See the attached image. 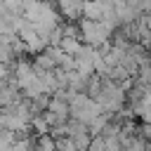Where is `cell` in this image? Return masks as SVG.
Wrapping results in <instances>:
<instances>
[{
    "label": "cell",
    "mask_w": 151,
    "mask_h": 151,
    "mask_svg": "<svg viewBox=\"0 0 151 151\" xmlns=\"http://www.w3.org/2000/svg\"><path fill=\"white\" fill-rule=\"evenodd\" d=\"M5 78H7V64H5V61H0V85L5 83Z\"/></svg>",
    "instance_id": "cell-9"
},
{
    "label": "cell",
    "mask_w": 151,
    "mask_h": 151,
    "mask_svg": "<svg viewBox=\"0 0 151 151\" xmlns=\"http://www.w3.org/2000/svg\"><path fill=\"white\" fill-rule=\"evenodd\" d=\"M78 31H80L83 42L92 45V47H104L109 42V38L113 35V28L106 21H101V19H87V17H83Z\"/></svg>",
    "instance_id": "cell-1"
},
{
    "label": "cell",
    "mask_w": 151,
    "mask_h": 151,
    "mask_svg": "<svg viewBox=\"0 0 151 151\" xmlns=\"http://www.w3.org/2000/svg\"><path fill=\"white\" fill-rule=\"evenodd\" d=\"M21 101V94H19V87L12 83V85H0V109H7L12 104Z\"/></svg>",
    "instance_id": "cell-5"
},
{
    "label": "cell",
    "mask_w": 151,
    "mask_h": 151,
    "mask_svg": "<svg viewBox=\"0 0 151 151\" xmlns=\"http://www.w3.org/2000/svg\"><path fill=\"white\" fill-rule=\"evenodd\" d=\"M38 78V68H35V64L33 61H24V59H19L17 64H14V71H12V83L19 87V90H24L28 83H33Z\"/></svg>",
    "instance_id": "cell-3"
},
{
    "label": "cell",
    "mask_w": 151,
    "mask_h": 151,
    "mask_svg": "<svg viewBox=\"0 0 151 151\" xmlns=\"http://www.w3.org/2000/svg\"><path fill=\"white\" fill-rule=\"evenodd\" d=\"M0 130H5V109H0Z\"/></svg>",
    "instance_id": "cell-10"
},
{
    "label": "cell",
    "mask_w": 151,
    "mask_h": 151,
    "mask_svg": "<svg viewBox=\"0 0 151 151\" xmlns=\"http://www.w3.org/2000/svg\"><path fill=\"white\" fill-rule=\"evenodd\" d=\"M113 2H116V5H123V2H125V0H113Z\"/></svg>",
    "instance_id": "cell-11"
},
{
    "label": "cell",
    "mask_w": 151,
    "mask_h": 151,
    "mask_svg": "<svg viewBox=\"0 0 151 151\" xmlns=\"http://www.w3.org/2000/svg\"><path fill=\"white\" fill-rule=\"evenodd\" d=\"M125 97L127 94H125V87L120 83H116L111 78H104V85H101V90H99V94L94 99L101 104V109L106 113H118L123 109V104H125Z\"/></svg>",
    "instance_id": "cell-2"
},
{
    "label": "cell",
    "mask_w": 151,
    "mask_h": 151,
    "mask_svg": "<svg viewBox=\"0 0 151 151\" xmlns=\"http://www.w3.org/2000/svg\"><path fill=\"white\" fill-rule=\"evenodd\" d=\"M33 151H57V139L50 137V134H42V137L35 142Z\"/></svg>",
    "instance_id": "cell-6"
},
{
    "label": "cell",
    "mask_w": 151,
    "mask_h": 151,
    "mask_svg": "<svg viewBox=\"0 0 151 151\" xmlns=\"http://www.w3.org/2000/svg\"><path fill=\"white\" fill-rule=\"evenodd\" d=\"M146 149H149L146 139H144V137H137V134H134V137L123 146V151H146Z\"/></svg>",
    "instance_id": "cell-7"
},
{
    "label": "cell",
    "mask_w": 151,
    "mask_h": 151,
    "mask_svg": "<svg viewBox=\"0 0 151 151\" xmlns=\"http://www.w3.org/2000/svg\"><path fill=\"white\" fill-rule=\"evenodd\" d=\"M5 2V7H7V12H24V5H26V0H2Z\"/></svg>",
    "instance_id": "cell-8"
},
{
    "label": "cell",
    "mask_w": 151,
    "mask_h": 151,
    "mask_svg": "<svg viewBox=\"0 0 151 151\" xmlns=\"http://www.w3.org/2000/svg\"><path fill=\"white\" fill-rule=\"evenodd\" d=\"M83 2L85 0H57V9L64 19H76L83 14Z\"/></svg>",
    "instance_id": "cell-4"
},
{
    "label": "cell",
    "mask_w": 151,
    "mask_h": 151,
    "mask_svg": "<svg viewBox=\"0 0 151 151\" xmlns=\"http://www.w3.org/2000/svg\"><path fill=\"white\" fill-rule=\"evenodd\" d=\"M146 151H151V149H146Z\"/></svg>",
    "instance_id": "cell-12"
}]
</instances>
